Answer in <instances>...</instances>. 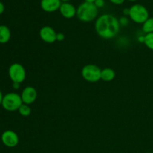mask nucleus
I'll return each mask as SVG.
<instances>
[{"instance_id": "obj_1", "label": "nucleus", "mask_w": 153, "mask_h": 153, "mask_svg": "<svg viewBox=\"0 0 153 153\" xmlns=\"http://www.w3.org/2000/svg\"><path fill=\"white\" fill-rule=\"evenodd\" d=\"M94 27L97 34L105 40L116 37L120 29L119 19L111 13H104L97 17Z\"/></svg>"}, {"instance_id": "obj_2", "label": "nucleus", "mask_w": 153, "mask_h": 153, "mask_svg": "<svg viewBox=\"0 0 153 153\" xmlns=\"http://www.w3.org/2000/svg\"><path fill=\"white\" fill-rule=\"evenodd\" d=\"M98 15V8L94 3L82 2L77 7L76 16L79 19L84 22H89L94 20Z\"/></svg>"}, {"instance_id": "obj_3", "label": "nucleus", "mask_w": 153, "mask_h": 153, "mask_svg": "<svg viewBox=\"0 0 153 153\" xmlns=\"http://www.w3.org/2000/svg\"><path fill=\"white\" fill-rule=\"evenodd\" d=\"M128 17L134 22L143 24L149 17L148 9L140 4H134L129 7Z\"/></svg>"}, {"instance_id": "obj_4", "label": "nucleus", "mask_w": 153, "mask_h": 153, "mask_svg": "<svg viewBox=\"0 0 153 153\" xmlns=\"http://www.w3.org/2000/svg\"><path fill=\"white\" fill-rule=\"evenodd\" d=\"M22 105V101L21 96L16 93H8L3 97L1 106L4 110L7 111H18V109Z\"/></svg>"}, {"instance_id": "obj_5", "label": "nucleus", "mask_w": 153, "mask_h": 153, "mask_svg": "<svg viewBox=\"0 0 153 153\" xmlns=\"http://www.w3.org/2000/svg\"><path fill=\"white\" fill-rule=\"evenodd\" d=\"M102 70L96 64H89L82 68L81 74L82 78L89 83H96L101 80Z\"/></svg>"}, {"instance_id": "obj_6", "label": "nucleus", "mask_w": 153, "mask_h": 153, "mask_svg": "<svg viewBox=\"0 0 153 153\" xmlns=\"http://www.w3.org/2000/svg\"><path fill=\"white\" fill-rule=\"evenodd\" d=\"M8 76L13 83L21 84L25 80L26 71L21 64L13 63L8 68Z\"/></svg>"}, {"instance_id": "obj_7", "label": "nucleus", "mask_w": 153, "mask_h": 153, "mask_svg": "<svg viewBox=\"0 0 153 153\" xmlns=\"http://www.w3.org/2000/svg\"><path fill=\"white\" fill-rule=\"evenodd\" d=\"M1 140L3 144L9 148H13L19 143V137L17 134L11 130H6L1 134Z\"/></svg>"}, {"instance_id": "obj_8", "label": "nucleus", "mask_w": 153, "mask_h": 153, "mask_svg": "<svg viewBox=\"0 0 153 153\" xmlns=\"http://www.w3.org/2000/svg\"><path fill=\"white\" fill-rule=\"evenodd\" d=\"M39 36L40 39L46 43H53L57 40V32L49 25L42 27L39 31Z\"/></svg>"}, {"instance_id": "obj_9", "label": "nucleus", "mask_w": 153, "mask_h": 153, "mask_svg": "<svg viewBox=\"0 0 153 153\" xmlns=\"http://www.w3.org/2000/svg\"><path fill=\"white\" fill-rule=\"evenodd\" d=\"M22 103L30 105L36 101L37 97V90L32 86H27L21 93Z\"/></svg>"}, {"instance_id": "obj_10", "label": "nucleus", "mask_w": 153, "mask_h": 153, "mask_svg": "<svg viewBox=\"0 0 153 153\" xmlns=\"http://www.w3.org/2000/svg\"><path fill=\"white\" fill-rule=\"evenodd\" d=\"M62 1L61 0H41L40 7L47 13H53L60 9Z\"/></svg>"}, {"instance_id": "obj_11", "label": "nucleus", "mask_w": 153, "mask_h": 153, "mask_svg": "<svg viewBox=\"0 0 153 153\" xmlns=\"http://www.w3.org/2000/svg\"><path fill=\"white\" fill-rule=\"evenodd\" d=\"M59 11L61 16L66 19H72L76 16L77 8L70 2H62Z\"/></svg>"}, {"instance_id": "obj_12", "label": "nucleus", "mask_w": 153, "mask_h": 153, "mask_svg": "<svg viewBox=\"0 0 153 153\" xmlns=\"http://www.w3.org/2000/svg\"><path fill=\"white\" fill-rule=\"evenodd\" d=\"M10 37L11 32L10 28L5 25H0V43H7L10 40Z\"/></svg>"}, {"instance_id": "obj_13", "label": "nucleus", "mask_w": 153, "mask_h": 153, "mask_svg": "<svg viewBox=\"0 0 153 153\" xmlns=\"http://www.w3.org/2000/svg\"><path fill=\"white\" fill-rule=\"evenodd\" d=\"M115 76H116V73H115V71L113 69L106 67V68L102 70L101 79L104 82H111L114 79Z\"/></svg>"}, {"instance_id": "obj_14", "label": "nucleus", "mask_w": 153, "mask_h": 153, "mask_svg": "<svg viewBox=\"0 0 153 153\" xmlns=\"http://www.w3.org/2000/svg\"><path fill=\"white\" fill-rule=\"evenodd\" d=\"M142 25V31L145 34L153 33V17L148 18Z\"/></svg>"}, {"instance_id": "obj_15", "label": "nucleus", "mask_w": 153, "mask_h": 153, "mask_svg": "<svg viewBox=\"0 0 153 153\" xmlns=\"http://www.w3.org/2000/svg\"><path fill=\"white\" fill-rule=\"evenodd\" d=\"M18 111H19V114L21 115V116L28 117L31 114V109L28 105L22 103V105H21L20 107H19V108L18 109Z\"/></svg>"}, {"instance_id": "obj_16", "label": "nucleus", "mask_w": 153, "mask_h": 153, "mask_svg": "<svg viewBox=\"0 0 153 153\" xmlns=\"http://www.w3.org/2000/svg\"><path fill=\"white\" fill-rule=\"evenodd\" d=\"M143 43L148 49L153 51V33L145 34Z\"/></svg>"}, {"instance_id": "obj_17", "label": "nucleus", "mask_w": 153, "mask_h": 153, "mask_svg": "<svg viewBox=\"0 0 153 153\" xmlns=\"http://www.w3.org/2000/svg\"><path fill=\"white\" fill-rule=\"evenodd\" d=\"M119 22L120 26H127L129 23V19L128 18V16H123L119 19Z\"/></svg>"}, {"instance_id": "obj_18", "label": "nucleus", "mask_w": 153, "mask_h": 153, "mask_svg": "<svg viewBox=\"0 0 153 153\" xmlns=\"http://www.w3.org/2000/svg\"><path fill=\"white\" fill-rule=\"evenodd\" d=\"M94 4H95L97 8H101V7H104L105 1V0H96Z\"/></svg>"}, {"instance_id": "obj_19", "label": "nucleus", "mask_w": 153, "mask_h": 153, "mask_svg": "<svg viewBox=\"0 0 153 153\" xmlns=\"http://www.w3.org/2000/svg\"><path fill=\"white\" fill-rule=\"evenodd\" d=\"M56 39H57V40H58V41L61 42V41H63L64 39H65V35H64V34H63V33H61V32L57 33Z\"/></svg>"}, {"instance_id": "obj_20", "label": "nucleus", "mask_w": 153, "mask_h": 153, "mask_svg": "<svg viewBox=\"0 0 153 153\" xmlns=\"http://www.w3.org/2000/svg\"><path fill=\"white\" fill-rule=\"evenodd\" d=\"M112 4H116V5H120L125 2L126 0H109Z\"/></svg>"}, {"instance_id": "obj_21", "label": "nucleus", "mask_w": 153, "mask_h": 153, "mask_svg": "<svg viewBox=\"0 0 153 153\" xmlns=\"http://www.w3.org/2000/svg\"><path fill=\"white\" fill-rule=\"evenodd\" d=\"M4 11V5L1 1H0V15L2 14Z\"/></svg>"}, {"instance_id": "obj_22", "label": "nucleus", "mask_w": 153, "mask_h": 153, "mask_svg": "<svg viewBox=\"0 0 153 153\" xmlns=\"http://www.w3.org/2000/svg\"><path fill=\"white\" fill-rule=\"evenodd\" d=\"M137 40L139 43H144V35H140L137 37Z\"/></svg>"}, {"instance_id": "obj_23", "label": "nucleus", "mask_w": 153, "mask_h": 153, "mask_svg": "<svg viewBox=\"0 0 153 153\" xmlns=\"http://www.w3.org/2000/svg\"><path fill=\"white\" fill-rule=\"evenodd\" d=\"M123 15L126 16H128L129 15V8H125L123 10Z\"/></svg>"}, {"instance_id": "obj_24", "label": "nucleus", "mask_w": 153, "mask_h": 153, "mask_svg": "<svg viewBox=\"0 0 153 153\" xmlns=\"http://www.w3.org/2000/svg\"><path fill=\"white\" fill-rule=\"evenodd\" d=\"M12 87L14 90H18L20 88V84L19 83H13L12 84Z\"/></svg>"}, {"instance_id": "obj_25", "label": "nucleus", "mask_w": 153, "mask_h": 153, "mask_svg": "<svg viewBox=\"0 0 153 153\" xmlns=\"http://www.w3.org/2000/svg\"><path fill=\"white\" fill-rule=\"evenodd\" d=\"M3 97H4V96L2 95V93H1V91H0V105H1V102H2Z\"/></svg>"}, {"instance_id": "obj_26", "label": "nucleus", "mask_w": 153, "mask_h": 153, "mask_svg": "<svg viewBox=\"0 0 153 153\" xmlns=\"http://www.w3.org/2000/svg\"><path fill=\"white\" fill-rule=\"evenodd\" d=\"M84 1H85V2H88V3H94V1H95L96 0H84Z\"/></svg>"}, {"instance_id": "obj_27", "label": "nucleus", "mask_w": 153, "mask_h": 153, "mask_svg": "<svg viewBox=\"0 0 153 153\" xmlns=\"http://www.w3.org/2000/svg\"><path fill=\"white\" fill-rule=\"evenodd\" d=\"M62 2H69L70 1H71V0H61Z\"/></svg>"}, {"instance_id": "obj_28", "label": "nucleus", "mask_w": 153, "mask_h": 153, "mask_svg": "<svg viewBox=\"0 0 153 153\" xmlns=\"http://www.w3.org/2000/svg\"><path fill=\"white\" fill-rule=\"evenodd\" d=\"M128 1H137V0H128Z\"/></svg>"}]
</instances>
